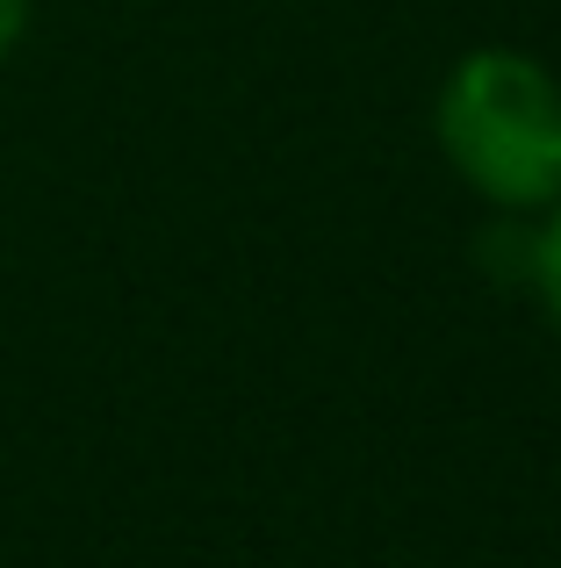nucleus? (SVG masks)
I'll return each mask as SVG.
<instances>
[{"label": "nucleus", "mask_w": 561, "mask_h": 568, "mask_svg": "<svg viewBox=\"0 0 561 568\" xmlns=\"http://www.w3.org/2000/svg\"><path fill=\"white\" fill-rule=\"evenodd\" d=\"M29 22H37V0H0V65H8V58L22 51Z\"/></svg>", "instance_id": "nucleus-3"}, {"label": "nucleus", "mask_w": 561, "mask_h": 568, "mask_svg": "<svg viewBox=\"0 0 561 568\" xmlns=\"http://www.w3.org/2000/svg\"><path fill=\"white\" fill-rule=\"evenodd\" d=\"M526 281H533L540 310H548V324H554V338H561V202L540 209L533 237H526Z\"/></svg>", "instance_id": "nucleus-2"}, {"label": "nucleus", "mask_w": 561, "mask_h": 568, "mask_svg": "<svg viewBox=\"0 0 561 568\" xmlns=\"http://www.w3.org/2000/svg\"><path fill=\"white\" fill-rule=\"evenodd\" d=\"M432 144L497 216L561 202V72L519 43H476L432 94Z\"/></svg>", "instance_id": "nucleus-1"}]
</instances>
